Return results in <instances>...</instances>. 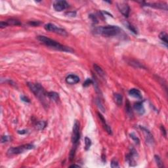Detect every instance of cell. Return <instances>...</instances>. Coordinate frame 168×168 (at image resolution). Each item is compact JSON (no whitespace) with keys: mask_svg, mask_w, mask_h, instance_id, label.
<instances>
[{"mask_svg":"<svg viewBox=\"0 0 168 168\" xmlns=\"http://www.w3.org/2000/svg\"><path fill=\"white\" fill-rule=\"evenodd\" d=\"M37 39L40 41L41 43L44 44L45 45L49 47L53 48L54 49L61 51L64 52H73V50L70 47L64 46L63 45H61L56 41L50 39L49 37H47L43 35H39L37 37Z\"/></svg>","mask_w":168,"mask_h":168,"instance_id":"obj_1","label":"cell"},{"mask_svg":"<svg viewBox=\"0 0 168 168\" xmlns=\"http://www.w3.org/2000/svg\"><path fill=\"white\" fill-rule=\"evenodd\" d=\"M95 34L103 35L105 37H113L118 35L121 29L117 26H106L97 27L94 29Z\"/></svg>","mask_w":168,"mask_h":168,"instance_id":"obj_2","label":"cell"},{"mask_svg":"<svg viewBox=\"0 0 168 168\" xmlns=\"http://www.w3.org/2000/svg\"><path fill=\"white\" fill-rule=\"evenodd\" d=\"M27 85L31 91L35 95V97H37L43 104H45L46 97L47 96V93H46L44 88L39 83H28Z\"/></svg>","mask_w":168,"mask_h":168,"instance_id":"obj_3","label":"cell"},{"mask_svg":"<svg viewBox=\"0 0 168 168\" xmlns=\"http://www.w3.org/2000/svg\"><path fill=\"white\" fill-rule=\"evenodd\" d=\"M34 148V146L31 144H26V145H22L17 147H11L7 151V154L8 156H12L15 154H19L22 153L24 151L31 150Z\"/></svg>","mask_w":168,"mask_h":168,"instance_id":"obj_4","label":"cell"},{"mask_svg":"<svg viewBox=\"0 0 168 168\" xmlns=\"http://www.w3.org/2000/svg\"><path fill=\"white\" fill-rule=\"evenodd\" d=\"M44 27L45 30H47V31H49V32H54V33L63 35V36H66L68 35L67 32H66L65 30L58 28L57 26H55V24H53L48 23L45 25Z\"/></svg>","mask_w":168,"mask_h":168,"instance_id":"obj_5","label":"cell"},{"mask_svg":"<svg viewBox=\"0 0 168 168\" xmlns=\"http://www.w3.org/2000/svg\"><path fill=\"white\" fill-rule=\"evenodd\" d=\"M80 137V123L78 120L75 121L72 130V141L74 145H76L78 143Z\"/></svg>","mask_w":168,"mask_h":168,"instance_id":"obj_6","label":"cell"},{"mask_svg":"<svg viewBox=\"0 0 168 168\" xmlns=\"http://www.w3.org/2000/svg\"><path fill=\"white\" fill-rule=\"evenodd\" d=\"M117 7L122 14H124L126 17H128L130 9L128 3H126V2H118L117 3Z\"/></svg>","mask_w":168,"mask_h":168,"instance_id":"obj_7","label":"cell"},{"mask_svg":"<svg viewBox=\"0 0 168 168\" xmlns=\"http://www.w3.org/2000/svg\"><path fill=\"white\" fill-rule=\"evenodd\" d=\"M55 11L60 12L68 7V3L66 1H57L53 4Z\"/></svg>","mask_w":168,"mask_h":168,"instance_id":"obj_8","label":"cell"},{"mask_svg":"<svg viewBox=\"0 0 168 168\" xmlns=\"http://www.w3.org/2000/svg\"><path fill=\"white\" fill-rule=\"evenodd\" d=\"M79 81H80V78L74 74H70L66 78V82L70 85L78 83Z\"/></svg>","mask_w":168,"mask_h":168,"instance_id":"obj_9","label":"cell"},{"mask_svg":"<svg viewBox=\"0 0 168 168\" xmlns=\"http://www.w3.org/2000/svg\"><path fill=\"white\" fill-rule=\"evenodd\" d=\"M144 5L146 6H150V7H155L156 9H164L166 11H168V5L166 3H145Z\"/></svg>","mask_w":168,"mask_h":168,"instance_id":"obj_10","label":"cell"},{"mask_svg":"<svg viewBox=\"0 0 168 168\" xmlns=\"http://www.w3.org/2000/svg\"><path fill=\"white\" fill-rule=\"evenodd\" d=\"M98 116H99V118H100V120H101V122H102V124H103V128H104V129L106 130V132H107V133H108L109 135L112 134V131L111 128H110V126H108V124H107V123H106L105 119L104 118L103 116L102 115L101 113H99V112L98 113Z\"/></svg>","mask_w":168,"mask_h":168,"instance_id":"obj_11","label":"cell"},{"mask_svg":"<svg viewBox=\"0 0 168 168\" xmlns=\"http://www.w3.org/2000/svg\"><path fill=\"white\" fill-rule=\"evenodd\" d=\"M134 109L137 112V113L140 115H143L145 114V110L142 102H137V103H135Z\"/></svg>","mask_w":168,"mask_h":168,"instance_id":"obj_12","label":"cell"},{"mask_svg":"<svg viewBox=\"0 0 168 168\" xmlns=\"http://www.w3.org/2000/svg\"><path fill=\"white\" fill-rule=\"evenodd\" d=\"M141 129L143 131V132L145 133V138H146V140H147V142L148 143H153L154 142V139H153V137H152V135H151V133H150V131L149 130H147V129H145V128L143 127H141Z\"/></svg>","mask_w":168,"mask_h":168,"instance_id":"obj_13","label":"cell"},{"mask_svg":"<svg viewBox=\"0 0 168 168\" xmlns=\"http://www.w3.org/2000/svg\"><path fill=\"white\" fill-rule=\"evenodd\" d=\"M129 94L131 97H133L137 99H142V95L141 93L139 90L137 89H131L129 91Z\"/></svg>","mask_w":168,"mask_h":168,"instance_id":"obj_14","label":"cell"},{"mask_svg":"<svg viewBox=\"0 0 168 168\" xmlns=\"http://www.w3.org/2000/svg\"><path fill=\"white\" fill-rule=\"evenodd\" d=\"M47 97L51 100H53V101H55V102H58L60 100L58 94L56 92H53V91L47 93Z\"/></svg>","mask_w":168,"mask_h":168,"instance_id":"obj_15","label":"cell"},{"mask_svg":"<svg viewBox=\"0 0 168 168\" xmlns=\"http://www.w3.org/2000/svg\"><path fill=\"white\" fill-rule=\"evenodd\" d=\"M114 100L116 104L118 106H121L122 104V102H123V97L122 95L119 93H115L114 95Z\"/></svg>","mask_w":168,"mask_h":168,"instance_id":"obj_16","label":"cell"},{"mask_svg":"<svg viewBox=\"0 0 168 168\" xmlns=\"http://www.w3.org/2000/svg\"><path fill=\"white\" fill-rule=\"evenodd\" d=\"M93 67H94V69H95V70L96 72L98 74L101 76V77H102V78H104V77H105V73H104V72L103 71V70L102 69V68H101L100 66H99L98 65H97L96 64H95L93 65Z\"/></svg>","mask_w":168,"mask_h":168,"instance_id":"obj_17","label":"cell"},{"mask_svg":"<svg viewBox=\"0 0 168 168\" xmlns=\"http://www.w3.org/2000/svg\"><path fill=\"white\" fill-rule=\"evenodd\" d=\"M9 26H19L21 24L20 22L17 19H14V18H10L6 20Z\"/></svg>","mask_w":168,"mask_h":168,"instance_id":"obj_18","label":"cell"},{"mask_svg":"<svg viewBox=\"0 0 168 168\" xmlns=\"http://www.w3.org/2000/svg\"><path fill=\"white\" fill-rule=\"evenodd\" d=\"M126 110L127 114H128V115L129 116L130 118H132L133 116V110H132V108H131V106H130V104H129V101H127V103H126Z\"/></svg>","mask_w":168,"mask_h":168,"instance_id":"obj_19","label":"cell"},{"mask_svg":"<svg viewBox=\"0 0 168 168\" xmlns=\"http://www.w3.org/2000/svg\"><path fill=\"white\" fill-rule=\"evenodd\" d=\"M159 37L160 39H161L163 42L164 43L165 45H166V46H167V45H168V35H167L166 33H165V32H162L161 34H160Z\"/></svg>","mask_w":168,"mask_h":168,"instance_id":"obj_20","label":"cell"},{"mask_svg":"<svg viewBox=\"0 0 168 168\" xmlns=\"http://www.w3.org/2000/svg\"><path fill=\"white\" fill-rule=\"evenodd\" d=\"M46 122H43V121H40V122H37V124H36V128L38 130H43L46 127Z\"/></svg>","mask_w":168,"mask_h":168,"instance_id":"obj_21","label":"cell"},{"mask_svg":"<svg viewBox=\"0 0 168 168\" xmlns=\"http://www.w3.org/2000/svg\"><path fill=\"white\" fill-rule=\"evenodd\" d=\"M154 159H155V161H156L158 167H159V168H162V167H164L161 158L159 156H157V155H155L154 156Z\"/></svg>","mask_w":168,"mask_h":168,"instance_id":"obj_22","label":"cell"},{"mask_svg":"<svg viewBox=\"0 0 168 168\" xmlns=\"http://www.w3.org/2000/svg\"><path fill=\"white\" fill-rule=\"evenodd\" d=\"M85 150L88 151L89 148L91 146V141L88 137H85Z\"/></svg>","mask_w":168,"mask_h":168,"instance_id":"obj_23","label":"cell"},{"mask_svg":"<svg viewBox=\"0 0 168 168\" xmlns=\"http://www.w3.org/2000/svg\"><path fill=\"white\" fill-rule=\"evenodd\" d=\"M97 104L98 106H99V108H100V110H102L103 112H104L105 111V109H104V106H103V104L101 103V101H100V99H98L97 100Z\"/></svg>","mask_w":168,"mask_h":168,"instance_id":"obj_24","label":"cell"},{"mask_svg":"<svg viewBox=\"0 0 168 168\" xmlns=\"http://www.w3.org/2000/svg\"><path fill=\"white\" fill-rule=\"evenodd\" d=\"M111 168H119V165H118V162L116 160H112V162H111Z\"/></svg>","mask_w":168,"mask_h":168,"instance_id":"obj_25","label":"cell"},{"mask_svg":"<svg viewBox=\"0 0 168 168\" xmlns=\"http://www.w3.org/2000/svg\"><path fill=\"white\" fill-rule=\"evenodd\" d=\"M127 26H128V28L131 30V32H133L134 34H137V32L136 29L135 28L134 26H133L132 25H131L130 24H127Z\"/></svg>","mask_w":168,"mask_h":168,"instance_id":"obj_26","label":"cell"},{"mask_svg":"<svg viewBox=\"0 0 168 168\" xmlns=\"http://www.w3.org/2000/svg\"><path fill=\"white\" fill-rule=\"evenodd\" d=\"M93 83V81L91 79H87V80H85V81L83 83V86L84 87H87L89 85H90V84H92Z\"/></svg>","mask_w":168,"mask_h":168,"instance_id":"obj_27","label":"cell"},{"mask_svg":"<svg viewBox=\"0 0 168 168\" xmlns=\"http://www.w3.org/2000/svg\"><path fill=\"white\" fill-rule=\"evenodd\" d=\"M75 152H76V149H73L72 151H70V160H72L74 158L75 156Z\"/></svg>","mask_w":168,"mask_h":168,"instance_id":"obj_28","label":"cell"},{"mask_svg":"<svg viewBox=\"0 0 168 168\" xmlns=\"http://www.w3.org/2000/svg\"><path fill=\"white\" fill-rule=\"evenodd\" d=\"M130 136H131V138L133 139L135 141V143H136L139 144V139L137 138V137L135 135L134 133H131V134H130Z\"/></svg>","mask_w":168,"mask_h":168,"instance_id":"obj_29","label":"cell"},{"mask_svg":"<svg viewBox=\"0 0 168 168\" xmlns=\"http://www.w3.org/2000/svg\"><path fill=\"white\" fill-rule=\"evenodd\" d=\"M9 25L7 24V22L6 21H1L0 22V28H5V27L8 26Z\"/></svg>","mask_w":168,"mask_h":168,"instance_id":"obj_30","label":"cell"},{"mask_svg":"<svg viewBox=\"0 0 168 168\" xmlns=\"http://www.w3.org/2000/svg\"><path fill=\"white\" fill-rule=\"evenodd\" d=\"M10 140V138H9L8 136H2L1 137V143H7Z\"/></svg>","mask_w":168,"mask_h":168,"instance_id":"obj_31","label":"cell"},{"mask_svg":"<svg viewBox=\"0 0 168 168\" xmlns=\"http://www.w3.org/2000/svg\"><path fill=\"white\" fill-rule=\"evenodd\" d=\"M41 24L40 22L39 21H32V22H29V24L32 25V26H39V24Z\"/></svg>","mask_w":168,"mask_h":168,"instance_id":"obj_32","label":"cell"},{"mask_svg":"<svg viewBox=\"0 0 168 168\" xmlns=\"http://www.w3.org/2000/svg\"><path fill=\"white\" fill-rule=\"evenodd\" d=\"M20 99H21L22 101H24V102H26V103H30V99H29L28 98L26 97L25 96H21V97H20Z\"/></svg>","mask_w":168,"mask_h":168,"instance_id":"obj_33","label":"cell"},{"mask_svg":"<svg viewBox=\"0 0 168 168\" xmlns=\"http://www.w3.org/2000/svg\"><path fill=\"white\" fill-rule=\"evenodd\" d=\"M66 14L69 16H75L76 14V12H66Z\"/></svg>","mask_w":168,"mask_h":168,"instance_id":"obj_34","label":"cell"},{"mask_svg":"<svg viewBox=\"0 0 168 168\" xmlns=\"http://www.w3.org/2000/svg\"><path fill=\"white\" fill-rule=\"evenodd\" d=\"M161 130H162V131L163 135H164L165 137L166 136V129H165L164 126H161Z\"/></svg>","mask_w":168,"mask_h":168,"instance_id":"obj_35","label":"cell"},{"mask_svg":"<svg viewBox=\"0 0 168 168\" xmlns=\"http://www.w3.org/2000/svg\"><path fill=\"white\" fill-rule=\"evenodd\" d=\"M90 18H92L93 22H97V20L96 18V16H93V15H90Z\"/></svg>","mask_w":168,"mask_h":168,"instance_id":"obj_36","label":"cell"},{"mask_svg":"<svg viewBox=\"0 0 168 168\" xmlns=\"http://www.w3.org/2000/svg\"><path fill=\"white\" fill-rule=\"evenodd\" d=\"M27 131L26 130H22V131H18V133H19L20 135H23L25 134V133H26Z\"/></svg>","mask_w":168,"mask_h":168,"instance_id":"obj_37","label":"cell"},{"mask_svg":"<svg viewBox=\"0 0 168 168\" xmlns=\"http://www.w3.org/2000/svg\"><path fill=\"white\" fill-rule=\"evenodd\" d=\"M80 166H78V165H76V164H74V165H72V166H70V168H80Z\"/></svg>","mask_w":168,"mask_h":168,"instance_id":"obj_38","label":"cell"}]
</instances>
